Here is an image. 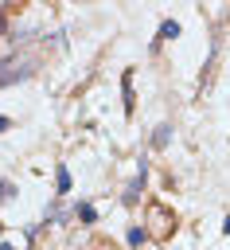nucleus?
<instances>
[{"mask_svg":"<svg viewBox=\"0 0 230 250\" xmlns=\"http://www.w3.org/2000/svg\"><path fill=\"white\" fill-rule=\"evenodd\" d=\"M144 176H148V168H144V160H140V168H136V176L129 180V188H125V195H121V199H125L129 207H133V203L140 199V188H144Z\"/></svg>","mask_w":230,"mask_h":250,"instance_id":"obj_3","label":"nucleus"},{"mask_svg":"<svg viewBox=\"0 0 230 250\" xmlns=\"http://www.w3.org/2000/svg\"><path fill=\"white\" fill-rule=\"evenodd\" d=\"M168 137H172V125H156V133H152V148H164Z\"/></svg>","mask_w":230,"mask_h":250,"instance_id":"obj_6","label":"nucleus"},{"mask_svg":"<svg viewBox=\"0 0 230 250\" xmlns=\"http://www.w3.org/2000/svg\"><path fill=\"white\" fill-rule=\"evenodd\" d=\"M175 35H179V23L175 20H164L160 23V39H175Z\"/></svg>","mask_w":230,"mask_h":250,"instance_id":"obj_8","label":"nucleus"},{"mask_svg":"<svg viewBox=\"0 0 230 250\" xmlns=\"http://www.w3.org/2000/svg\"><path fill=\"white\" fill-rule=\"evenodd\" d=\"M144 230H148V238L168 242L175 234V211H168L164 203H148L144 207Z\"/></svg>","mask_w":230,"mask_h":250,"instance_id":"obj_1","label":"nucleus"},{"mask_svg":"<svg viewBox=\"0 0 230 250\" xmlns=\"http://www.w3.org/2000/svg\"><path fill=\"white\" fill-rule=\"evenodd\" d=\"M31 62H19V66H8L4 59H0V86H8V82H19V78H31Z\"/></svg>","mask_w":230,"mask_h":250,"instance_id":"obj_2","label":"nucleus"},{"mask_svg":"<svg viewBox=\"0 0 230 250\" xmlns=\"http://www.w3.org/2000/svg\"><path fill=\"white\" fill-rule=\"evenodd\" d=\"M74 215H78L82 223H97V211H94L90 203H78V207H74Z\"/></svg>","mask_w":230,"mask_h":250,"instance_id":"obj_7","label":"nucleus"},{"mask_svg":"<svg viewBox=\"0 0 230 250\" xmlns=\"http://www.w3.org/2000/svg\"><path fill=\"white\" fill-rule=\"evenodd\" d=\"M8 125H12V121H8L4 113H0V133H8Z\"/></svg>","mask_w":230,"mask_h":250,"instance_id":"obj_12","label":"nucleus"},{"mask_svg":"<svg viewBox=\"0 0 230 250\" xmlns=\"http://www.w3.org/2000/svg\"><path fill=\"white\" fill-rule=\"evenodd\" d=\"M222 234H230V215H226V219H222Z\"/></svg>","mask_w":230,"mask_h":250,"instance_id":"obj_13","label":"nucleus"},{"mask_svg":"<svg viewBox=\"0 0 230 250\" xmlns=\"http://www.w3.org/2000/svg\"><path fill=\"white\" fill-rule=\"evenodd\" d=\"M144 238H148V230H144V227H133V230H129V246H140Z\"/></svg>","mask_w":230,"mask_h":250,"instance_id":"obj_9","label":"nucleus"},{"mask_svg":"<svg viewBox=\"0 0 230 250\" xmlns=\"http://www.w3.org/2000/svg\"><path fill=\"white\" fill-rule=\"evenodd\" d=\"M0 250H16V246H12V242H0Z\"/></svg>","mask_w":230,"mask_h":250,"instance_id":"obj_14","label":"nucleus"},{"mask_svg":"<svg viewBox=\"0 0 230 250\" xmlns=\"http://www.w3.org/2000/svg\"><path fill=\"white\" fill-rule=\"evenodd\" d=\"M55 184H58V195H66V191H70V172H66V164H58V168H55Z\"/></svg>","mask_w":230,"mask_h":250,"instance_id":"obj_5","label":"nucleus"},{"mask_svg":"<svg viewBox=\"0 0 230 250\" xmlns=\"http://www.w3.org/2000/svg\"><path fill=\"white\" fill-rule=\"evenodd\" d=\"M4 27H8V8H0V35H4Z\"/></svg>","mask_w":230,"mask_h":250,"instance_id":"obj_11","label":"nucleus"},{"mask_svg":"<svg viewBox=\"0 0 230 250\" xmlns=\"http://www.w3.org/2000/svg\"><path fill=\"white\" fill-rule=\"evenodd\" d=\"M12 195H16V188H12V184H8V180H0V203H8V199H12Z\"/></svg>","mask_w":230,"mask_h":250,"instance_id":"obj_10","label":"nucleus"},{"mask_svg":"<svg viewBox=\"0 0 230 250\" xmlns=\"http://www.w3.org/2000/svg\"><path fill=\"white\" fill-rule=\"evenodd\" d=\"M121 98H125V109H133V70H125V78H121Z\"/></svg>","mask_w":230,"mask_h":250,"instance_id":"obj_4","label":"nucleus"}]
</instances>
